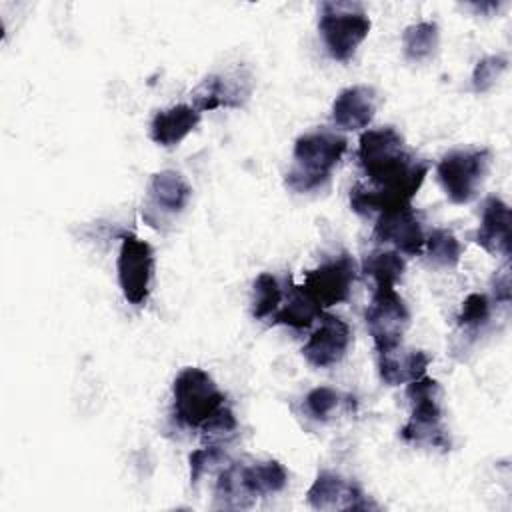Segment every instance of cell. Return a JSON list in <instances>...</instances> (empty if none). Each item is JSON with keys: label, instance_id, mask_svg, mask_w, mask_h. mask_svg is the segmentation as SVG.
<instances>
[{"label": "cell", "instance_id": "7402d4cb", "mask_svg": "<svg viewBox=\"0 0 512 512\" xmlns=\"http://www.w3.org/2000/svg\"><path fill=\"white\" fill-rule=\"evenodd\" d=\"M406 270V262L396 250H372L362 260L364 276L372 278L374 288L396 286Z\"/></svg>", "mask_w": 512, "mask_h": 512}, {"label": "cell", "instance_id": "d4e9b609", "mask_svg": "<svg viewBox=\"0 0 512 512\" xmlns=\"http://www.w3.org/2000/svg\"><path fill=\"white\" fill-rule=\"evenodd\" d=\"M424 252L436 266L454 268L460 262L462 256V244L458 238L446 230V228H434L430 234H426Z\"/></svg>", "mask_w": 512, "mask_h": 512}, {"label": "cell", "instance_id": "e0dca14e", "mask_svg": "<svg viewBox=\"0 0 512 512\" xmlns=\"http://www.w3.org/2000/svg\"><path fill=\"white\" fill-rule=\"evenodd\" d=\"M200 122V112L188 104H176L154 114L150 122V138L154 144L178 146Z\"/></svg>", "mask_w": 512, "mask_h": 512}, {"label": "cell", "instance_id": "603a6c76", "mask_svg": "<svg viewBox=\"0 0 512 512\" xmlns=\"http://www.w3.org/2000/svg\"><path fill=\"white\" fill-rule=\"evenodd\" d=\"M440 42V30L436 22L422 20L416 24H410L402 32V48L404 56L412 62H424L430 56H434Z\"/></svg>", "mask_w": 512, "mask_h": 512}, {"label": "cell", "instance_id": "2e32d148", "mask_svg": "<svg viewBox=\"0 0 512 512\" xmlns=\"http://www.w3.org/2000/svg\"><path fill=\"white\" fill-rule=\"evenodd\" d=\"M376 112V94L370 86H348L332 102V120L342 130L366 128Z\"/></svg>", "mask_w": 512, "mask_h": 512}, {"label": "cell", "instance_id": "5b68a950", "mask_svg": "<svg viewBox=\"0 0 512 512\" xmlns=\"http://www.w3.org/2000/svg\"><path fill=\"white\" fill-rule=\"evenodd\" d=\"M172 398L174 416L188 428H200L224 406L226 400L212 376L196 366H188L178 372L172 384Z\"/></svg>", "mask_w": 512, "mask_h": 512}, {"label": "cell", "instance_id": "4fadbf2b", "mask_svg": "<svg viewBox=\"0 0 512 512\" xmlns=\"http://www.w3.org/2000/svg\"><path fill=\"white\" fill-rule=\"evenodd\" d=\"M306 500L314 510H368L372 504L362 488L330 470L318 472L306 492Z\"/></svg>", "mask_w": 512, "mask_h": 512}, {"label": "cell", "instance_id": "83f0119b", "mask_svg": "<svg viewBox=\"0 0 512 512\" xmlns=\"http://www.w3.org/2000/svg\"><path fill=\"white\" fill-rule=\"evenodd\" d=\"M304 406H306V412L310 418H314L318 422H326L338 410L340 394L330 386H318L306 394Z\"/></svg>", "mask_w": 512, "mask_h": 512}, {"label": "cell", "instance_id": "6da1fadb", "mask_svg": "<svg viewBox=\"0 0 512 512\" xmlns=\"http://www.w3.org/2000/svg\"><path fill=\"white\" fill-rule=\"evenodd\" d=\"M358 164L368 182H356L350 188V208L360 216L410 204L430 168L404 148V138L392 126L362 132Z\"/></svg>", "mask_w": 512, "mask_h": 512}, {"label": "cell", "instance_id": "8fae6325", "mask_svg": "<svg viewBox=\"0 0 512 512\" xmlns=\"http://www.w3.org/2000/svg\"><path fill=\"white\" fill-rule=\"evenodd\" d=\"M192 196V188L180 172L162 170L148 182V202L142 212L150 226H158L164 218L180 214Z\"/></svg>", "mask_w": 512, "mask_h": 512}, {"label": "cell", "instance_id": "cb8c5ba5", "mask_svg": "<svg viewBox=\"0 0 512 512\" xmlns=\"http://www.w3.org/2000/svg\"><path fill=\"white\" fill-rule=\"evenodd\" d=\"M284 300V290L278 278L270 272H262L252 284V316L256 320L272 318Z\"/></svg>", "mask_w": 512, "mask_h": 512}, {"label": "cell", "instance_id": "9c48e42d", "mask_svg": "<svg viewBox=\"0 0 512 512\" xmlns=\"http://www.w3.org/2000/svg\"><path fill=\"white\" fill-rule=\"evenodd\" d=\"M356 262L348 252L334 256L304 276V290L320 304V308H330L342 304L350 298L352 286L356 282Z\"/></svg>", "mask_w": 512, "mask_h": 512}, {"label": "cell", "instance_id": "484cf974", "mask_svg": "<svg viewBox=\"0 0 512 512\" xmlns=\"http://www.w3.org/2000/svg\"><path fill=\"white\" fill-rule=\"evenodd\" d=\"M490 316H492V304H490L488 296L480 294V292H472L464 298L462 308L456 316V322H458V328L476 332L488 324Z\"/></svg>", "mask_w": 512, "mask_h": 512}, {"label": "cell", "instance_id": "44dd1931", "mask_svg": "<svg viewBox=\"0 0 512 512\" xmlns=\"http://www.w3.org/2000/svg\"><path fill=\"white\" fill-rule=\"evenodd\" d=\"M242 478L254 498L276 494L288 484V472L278 460H262L242 466Z\"/></svg>", "mask_w": 512, "mask_h": 512}, {"label": "cell", "instance_id": "9a60e30c", "mask_svg": "<svg viewBox=\"0 0 512 512\" xmlns=\"http://www.w3.org/2000/svg\"><path fill=\"white\" fill-rule=\"evenodd\" d=\"M474 242L492 256H510V206L502 198H486Z\"/></svg>", "mask_w": 512, "mask_h": 512}, {"label": "cell", "instance_id": "ba28073f", "mask_svg": "<svg viewBox=\"0 0 512 512\" xmlns=\"http://www.w3.org/2000/svg\"><path fill=\"white\" fill-rule=\"evenodd\" d=\"M118 284L126 302L142 306L150 296L154 276V250L152 246L132 232L120 236V252L116 258Z\"/></svg>", "mask_w": 512, "mask_h": 512}, {"label": "cell", "instance_id": "ffe728a7", "mask_svg": "<svg viewBox=\"0 0 512 512\" xmlns=\"http://www.w3.org/2000/svg\"><path fill=\"white\" fill-rule=\"evenodd\" d=\"M254 496L248 492L244 478H242V466L240 464H228L216 480L214 486V508L218 510H244L254 504Z\"/></svg>", "mask_w": 512, "mask_h": 512}, {"label": "cell", "instance_id": "30bf717a", "mask_svg": "<svg viewBox=\"0 0 512 512\" xmlns=\"http://www.w3.org/2000/svg\"><path fill=\"white\" fill-rule=\"evenodd\" d=\"M372 238L380 244H392L396 252L408 256L422 254L426 242L420 214L412 208V204L376 214Z\"/></svg>", "mask_w": 512, "mask_h": 512}, {"label": "cell", "instance_id": "5bb4252c", "mask_svg": "<svg viewBox=\"0 0 512 512\" xmlns=\"http://www.w3.org/2000/svg\"><path fill=\"white\" fill-rule=\"evenodd\" d=\"M252 92L250 76L240 72L232 74H210L192 92V106L198 112L216 108H238L248 100Z\"/></svg>", "mask_w": 512, "mask_h": 512}, {"label": "cell", "instance_id": "52a82bcc", "mask_svg": "<svg viewBox=\"0 0 512 512\" xmlns=\"http://www.w3.org/2000/svg\"><path fill=\"white\" fill-rule=\"evenodd\" d=\"M364 320L376 352L386 354L400 348L410 326V310L394 286H378L364 312Z\"/></svg>", "mask_w": 512, "mask_h": 512}, {"label": "cell", "instance_id": "f1b7e54d", "mask_svg": "<svg viewBox=\"0 0 512 512\" xmlns=\"http://www.w3.org/2000/svg\"><path fill=\"white\" fill-rule=\"evenodd\" d=\"M188 462H190V482L196 484L206 472H212L218 464L226 462V452L222 446L210 444L200 450H194Z\"/></svg>", "mask_w": 512, "mask_h": 512}, {"label": "cell", "instance_id": "3957f363", "mask_svg": "<svg viewBox=\"0 0 512 512\" xmlns=\"http://www.w3.org/2000/svg\"><path fill=\"white\" fill-rule=\"evenodd\" d=\"M406 398L410 402V418L400 436L414 446L450 450V438L442 424V388L438 380L424 374L408 382Z\"/></svg>", "mask_w": 512, "mask_h": 512}, {"label": "cell", "instance_id": "277c9868", "mask_svg": "<svg viewBox=\"0 0 512 512\" xmlns=\"http://www.w3.org/2000/svg\"><path fill=\"white\" fill-rule=\"evenodd\" d=\"M318 32L330 58L348 62L370 32V18L358 2H322Z\"/></svg>", "mask_w": 512, "mask_h": 512}, {"label": "cell", "instance_id": "ac0fdd59", "mask_svg": "<svg viewBox=\"0 0 512 512\" xmlns=\"http://www.w3.org/2000/svg\"><path fill=\"white\" fill-rule=\"evenodd\" d=\"M432 356L424 350H408L402 352L400 348L378 354V374L386 386H400L408 384L426 374Z\"/></svg>", "mask_w": 512, "mask_h": 512}, {"label": "cell", "instance_id": "8992f818", "mask_svg": "<svg viewBox=\"0 0 512 512\" xmlns=\"http://www.w3.org/2000/svg\"><path fill=\"white\" fill-rule=\"evenodd\" d=\"M492 154L488 148H460L446 152L438 166L436 178L454 204H468L476 198L488 168Z\"/></svg>", "mask_w": 512, "mask_h": 512}, {"label": "cell", "instance_id": "f546056e", "mask_svg": "<svg viewBox=\"0 0 512 512\" xmlns=\"http://www.w3.org/2000/svg\"><path fill=\"white\" fill-rule=\"evenodd\" d=\"M238 428V422H236V416L230 408L222 406L216 414H212L202 426V436L210 442H216V440H224V438H230Z\"/></svg>", "mask_w": 512, "mask_h": 512}, {"label": "cell", "instance_id": "4316f807", "mask_svg": "<svg viewBox=\"0 0 512 512\" xmlns=\"http://www.w3.org/2000/svg\"><path fill=\"white\" fill-rule=\"evenodd\" d=\"M506 68H508V58L500 54H492L478 60L472 72V90L476 94L488 92L500 80Z\"/></svg>", "mask_w": 512, "mask_h": 512}, {"label": "cell", "instance_id": "d6986e66", "mask_svg": "<svg viewBox=\"0 0 512 512\" xmlns=\"http://www.w3.org/2000/svg\"><path fill=\"white\" fill-rule=\"evenodd\" d=\"M324 312L320 304L304 290V286L290 284V288L284 292V300L280 308L272 316V324H282L294 330H304L312 326L316 318H320Z\"/></svg>", "mask_w": 512, "mask_h": 512}, {"label": "cell", "instance_id": "7c38bea8", "mask_svg": "<svg viewBox=\"0 0 512 512\" xmlns=\"http://www.w3.org/2000/svg\"><path fill=\"white\" fill-rule=\"evenodd\" d=\"M350 342V326L334 314H322L320 326L302 346V356L314 368H330L346 356Z\"/></svg>", "mask_w": 512, "mask_h": 512}, {"label": "cell", "instance_id": "7a4b0ae2", "mask_svg": "<svg viewBox=\"0 0 512 512\" xmlns=\"http://www.w3.org/2000/svg\"><path fill=\"white\" fill-rule=\"evenodd\" d=\"M348 140L338 132L320 128L296 138L292 166L286 172V186L294 192L320 188L342 160Z\"/></svg>", "mask_w": 512, "mask_h": 512}, {"label": "cell", "instance_id": "4dcf8cb0", "mask_svg": "<svg viewBox=\"0 0 512 512\" xmlns=\"http://www.w3.org/2000/svg\"><path fill=\"white\" fill-rule=\"evenodd\" d=\"M494 296H496V300L508 304V300H510V272H508V268L500 270L494 276Z\"/></svg>", "mask_w": 512, "mask_h": 512}]
</instances>
